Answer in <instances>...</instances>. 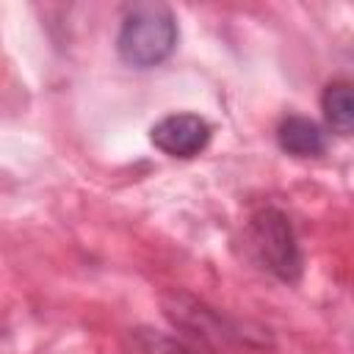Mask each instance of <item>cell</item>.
<instances>
[{
	"label": "cell",
	"mask_w": 354,
	"mask_h": 354,
	"mask_svg": "<svg viewBox=\"0 0 354 354\" xmlns=\"http://www.w3.org/2000/svg\"><path fill=\"white\" fill-rule=\"evenodd\" d=\"M277 141L282 152L296 158H318L326 149L324 130L307 116H285L277 127Z\"/></svg>",
	"instance_id": "obj_4"
},
{
	"label": "cell",
	"mask_w": 354,
	"mask_h": 354,
	"mask_svg": "<svg viewBox=\"0 0 354 354\" xmlns=\"http://www.w3.org/2000/svg\"><path fill=\"white\" fill-rule=\"evenodd\" d=\"M249 235L257 257L266 263L271 274H277L282 282H296L301 277L304 260L301 249L296 243V232L290 227V218L277 207H263L249 221Z\"/></svg>",
	"instance_id": "obj_2"
},
{
	"label": "cell",
	"mask_w": 354,
	"mask_h": 354,
	"mask_svg": "<svg viewBox=\"0 0 354 354\" xmlns=\"http://www.w3.org/2000/svg\"><path fill=\"white\" fill-rule=\"evenodd\" d=\"M326 127L337 136H354V80H332L321 94Z\"/></svg>",
	"instance_id": "obj_5"
},
{
	"label": "cell",
	"mask_w": 354,
	"mask_h": 354,
	"mask_svg": "<svg viewBox=\"0 0 354 354\" xmlns=\"http://www.w3.org/2000/svg\"><path fill=\"white\" fill-rule=\"evenodd\" d=\"M210 124L199 113H169L152 124V144L169 158H194L210 144Z\"/></svg>",
	"instance_id": "obj_3"
},
{
	"label": "cell",
	"mask_w": 354,
	"mask_h": 354,
	"mask_svg": "<svg viewBox=\"0 0 354 354\" xmlns=\"http://www.w3.org/2000/svg\"><path fill=\"white\" fill-rule=\"evenodd\" d=\"M177 47V19L166 3H136L124 11L116 36L119 58L133 69L163 64Z\"/></svg>",
	"instance_id": "obj_1"
}]
</instances>
